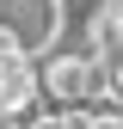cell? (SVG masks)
I'll list each match as a JSON object with an SVG mask.
<instances>
[{"instance_id":"cell-7","label":"cell","mask_w":123,"mask_h":129,"mask_svg":"<svg viewBox=\"0 0 123 129\" xmlns=\"http://www.w3.org/2000/svg\"><path fill=\"white\" fill-rule=\"evenodd\" d=\"M105 80H111V99H117V105H123V55H117V61H111V68H105Z\"/></svg>"},{"instance_id":"cell-4","label":"cell","mask_w":123,"mask_h":129,"mask_svg":"<svg viewBox=\"0 0 123 129\" xmlns=\"http://www.w3.org/2000/svg\"><path fill=\"white\" fill-rule=\"evenodd\" d=\"M92 55L105 68L123 55V0H99V12H92Z\"/></svg>"},{"instance_id":"cell-5","label":"cell","mask_w":123,"mask_h":129,"mask_svg":"<svg viewBox=\"0 0 123 129\" xmlns=\"http://www.w3.org/2000/svg\"><path fill=\"white\" fill-rule=\"evenodd\" d=\"M19 61H37V55H31L12 31H0V74H6V68H19Z\"/></svg>"},{"instance_id":"cell-2","label":"cell","mask_w":123,"mask_h":129,"mask_svg":"<svg viewBox=\"0 0 123 129\" xmlns=\"http://www.w3.org/2000/svg\"><path fill=\"white\" fill-rule=\"evenodd\" d=\"M0 31H12L31 55H43L61 37V0H0Z\"/></svg>"},{"instance_id":"cell-6","label":"cell","mask_w":123,"mask_h":129,"mask_svg":"<svg viewBox=\"0 0 123 129\" xmlns=\"http://www.w3.org/2000/svg\"><path fill=\"white\" fill-rule=\"evenodd\" d=\"M86 129H123V111H111V105H86Z\"/></svg>"},{"instance_id":"cell-3","label":"cell","mask_w":123,"mask_h":129,"mask_svg":"<svg viewBox=\"0 0 123 129\" xmlns=\"http://www.w3.org/2000/svg\"><path fill=\"white\" fill-rule=\"evenodd\" d=\"M37 105H43V68L37 61H19V68L0 74V111L6 117H31Z\"/></svg>"},{"instance_id":"cell-1","label":"cell","mask_w":123,"mask_h":129,"mask_svg":"<svg viewBox=\"0 0 123 129\" xmlns=\"http://www.w3.org/2000/svg\"><path fill=\"white\" fill-rule=\"evenodd\" d=\"M105 92H111V80H105L99 55H55L43 68V99L49 105H99Z\"/></svg>"}]
</instances>
